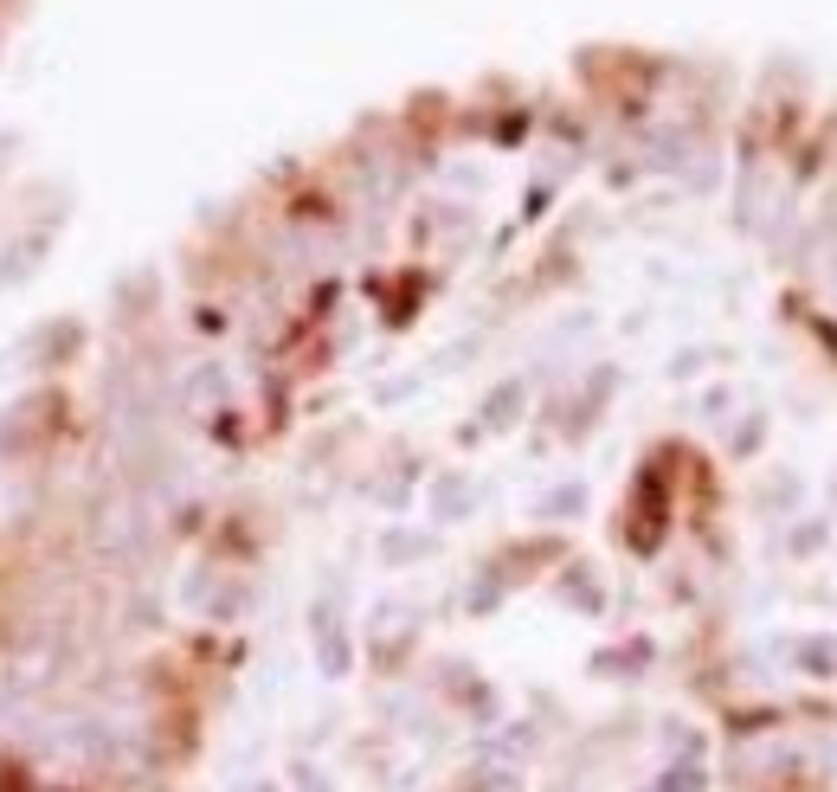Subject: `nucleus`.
Returning <instances> with one entry per match:
<instances>
[{
  "mask_svg": "<svg viewBox=\"0 0 837 792\" xmlns=\"http://www.w3.org/2000/svg\"><path fill=\"white\" fill-rule=\"evenodd\" d=\"M805 663H837V645H805Z\"/></svg>",
  "mask_w": 837,
  "mask_h": 792,
  "instance_id": "obj_1",
  "label": "nucleus"
}]
</instances>
